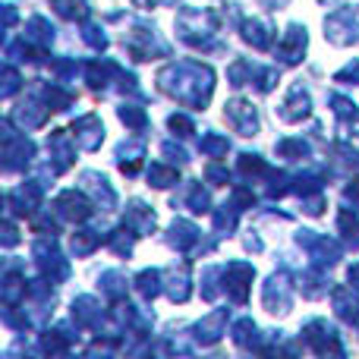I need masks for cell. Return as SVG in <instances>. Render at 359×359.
I'll return each mask as SVG.
<instances>
[{
	"label": "cell",
	"mask_w": 359,
	"mask_h": 359,
	"mask_svg": "<svg viewBox=\"0 0 359 359\" xmlns=\"http://www.w3.org/2000/svg\"><path fill=\"white\" fill-rule=\"evenodd\" d=\"M158 88L177 104L192 107V111H205L215 95V69L208 63L198 60H177L158 73Z\"/></svg>",
	"instance_id": "obj_1"
},
{
	"label": "cell",
	"mask_w": 359,
	"mask_h": 359,
	"mask_svg": "<svg viewBox=\"0 0 359 359\" xmlns=\"http://www.w3.org/2000/svg\"><path fill=\"white\" fill-rule=\"evenodd\" d=\"M76 95L67 88V82H44V79H32L25 88V98L19 101V107L10 114V120L19 126L22 133L38 130L48 123L50 114H60L67 107H73Z\"/></svg>",
	"instance_id": "obj_2"
},
{
	"label": "cell",
	"mask_w": 359,
	"mask_h": 359,
	"mask_svg": "<svg viewBox=\"0 0 359 359\" xmlns=\"http://www.w3.org/2000/svg\"><path fill=\"white\" fill-rule=\"evenodd\" d=\"M221 32V16L208 6H183L177 13V38L196 50H224V41L217 38Z\"/></svg>",
	"instance_id": "obj_3"
},
{
	"label": "cell",
	"mask_w": 359,
	"mask_h": 359,
	"mask_svg": "<svg viewBox=\"0 0 359 359\" xmlns=\"http://www.w3.org/2000/svg\"><path fill=\"white\" fill-rule=\"evenodd\" d=\"M123 48L133 60H158V57H170V44L161 38V32L145 19H133L130 29L123 32Z\"/></svg>",
	"instance_id": "obj_4"
},
{
	"label": "cell",
	"mask_w": 359,
	"mask_h": 359,
	"mask_svg": "<svg viewBox=\"0 0 359 359\" xmlns=\"http://www.w3.org/2000/svg\"><path fill=\"white\" fill-rule=\"evenodd\" d=\"M82 76H86V82L95 88V92H111V88H117V92L139 95L136 76L126 73V69L120 67L117 60H111V57H101V60L82 63Z\"/></svg>",
	"instance_id": "obj_5"
},
{
	"label": "cell",
	"mask_w": 359,
	"mask_h": 359,
	"mask_svg": "<svg viewBox=\"0 0 359 359\" xmlns=\"http://www.w3.org/2000/svg\"><path fill=\"white\" fill-rule=\"evenodd\" d=\"M278 79H280L278 69H271V67H259V63L246 60V57H236V60L230 63V69H227V82H230L233 88L252 86L255 92H262V95L271 92V88L278 86Z\"/></svg>",
	"instance_id": "obj_6"
},
{
	"label": "cell",
	"mask_w": 359,
	"mask_h": 359,
	"mask_svg": "<svg viewBox=\"0 0 359 359\" xmlns=\"http://www.w3.org/2000/svg\"><path fill=\"white\" fill-rule=\"evenodd\" d=\"M32 259H35V268L41 278H48L50 284H63L69 278V262L63 259L60 246H57L54 236H41L32 246Z\"/></svg>",
	"instance_id": "obj_7"
},
{
	"label": "cell",
	"mask_w": 359,
	"mask_h": 359,
	"mask_svg": "<svg viewBox=\"0 0 359 359\" xmlns=\"http://www.w3.org/2000/svg\"><path fill=\"white\" fill-rule=\"evenodd\" d=\"M0 136H4V174H19L35 161V142L29 136H19L13 130V120H4Z\"/></svg>",
	"instance_id": "obj_8"
},
{
	"label": "cell",
	"mask_w": 359,
	"mask_h": 359,
	"mask_svg": "<svg viewBox=\"0 0 359 359\" xmlns=\"http://www.w3.org/2000/svg\"><path fill=\"white\" fill-rule=\"evenodd\" d=\"M325 38L331 44H337V48L359 44V4L337 6L334 13H328V19H325Z\"/></svg>",
	"instance_id": "obj_9"
},
{
	"label": "cell",
	"mask_w": 359,
	"mask_h": 359,
	"mask_svg": "<svg viewBox=\"0 0 359 359\" xmlns=\"http://www.w3.org/2000/svg\"><path fill=\"white\" fill-rule=\"evenodd\" d=\"M297 243L312 259V265H318V268H334L344 255V243L331 240V236H325V233H316V230H299Z\"/></svg>",
	"instance_id": "obj_10"
},
{
	"label": "cell",
	"mask_w": 359,
	"mask_h": 359,
	"mask_svg": "<svg viewBox=\"0 0 359 359\" xmlns=\"http://www.w3.org/2000/svg\"><path fill=\"white\" fill-rule=\"evenodd\" d=\"M252 280H255V265L252 262L233 259L224 265V293L230 297V303L246 306L249 293H252Z\"/></svg>",
	"instance_id": "obj_11"
},
{
	"label": "cell",
	"mask_w": 359,
	"mask_h": 359,
	"mask_svg": "<svg viewBox=\"0 0 359 359\" xmlns=\"http://www.w3.org/2000/svg\"><path fill=\"white\" fill-rule=\"evenodd\" d=\"M303 341L309 344L312 353L318 356H344V344H341V334H337L334 325H328L325 318H312V322L303 325Z\"/></svg>",
	"instance_id": "obj_12"
},
{
	"label": "cell",
	"mask_w": 359,
	"mask_h": 359,
	"mask_svg": "<svg viewBox=\"0 0 359 359\" xmlns=\"http://www.w3.org/2000/svg\"><path fill=\"white\" fill-rule=\"evenodd\" d=\"M95 208H98V205H95V198L86 196V189H63L60 196L54 198V205H50V211H54V215L60 217L63 224H82V221H88Z\"/></svg>",
	"instance_id": "obj_13"
},
{
	"label": "cell",
	"mask_w": 359,
	"mask_h": 359,
	"mask_svg": "<svg viewBox=\"0 0 359 359\" xmlns=\"http://www.w3.org/2000/svg\"><path fill=\"white\" fill-rule=\"evenodd\" d=\"M262 303H265V309L271 312V316H287V312L293 309V280H290V274H287V268L274 271L271 278L265 280V287H262Z\"/></svg>",
	"instance_id": "obj_14"
},
{
	"label": "cell",
	"mask_w": 359,
	"mask_h": 359,
	"mask_svg": "<svg viewBox=\"0 0 359 359\" xmlns=\"http://www.w3.org/2000/svg\"><path fill=\"white\" fill-rule=\"evenodd\" d=\"M41 196H44V186L38 180H29L22 186H13L6 192V215H19V217H32L38 208H41Z\"/></svg>",
	"instance_id": "obj_15"
},
{
	"label": "cell",
	"mask_w": 359,
	"mask_h": 359,
	"mask_svg": "<svg viewBox=\"0 0 359 359\" xmlns=\"http://www.w3.org/2000/svg\"><path fill=\"white\" fill-rule=\"evenodd\" d=\"M306 48H309V32H306V25L293 22V25H287V32H284V38H280L274 57H278L280 67H297V63H303Z\"/></svg>",
	"instance_id": "obj_16"
},
{
	"label": "cell",
	"mask_w": 359,
	"mask_h": 359,
	"mask_svg": "<svg viewBox=\"0 0 359 359\" xmlns=\"http://www.w3.org/2000/svg\"><path fill=\"white\" fill-rule=\"evenodd\" d=\"M69 316H73L76 331H95V334H101V328H104V306L95 297H88V293L73 299Z\"/></svg>",
	"instance_id": "obj_17"
},
{
	"label": "cell",
	"mask_w": 359,
	"mask_h": 359,
	"mask_svg": "<svg viewBox=\"0 0 359 359\" xmlns=\"http://www.w3.org/2000/svg\"><path fill=\"white\" fill-rule=\"evenodd\" d=\"M309 114H312L309 88H306L303 82H293V86L287 88V98L280 101V107H278V117L284 120V123H303Z\"/></svg>",
	"instance_id": "obj_18"
},
{
	"label": "cell",
	"mask_w": 359,
	"mask_h": 359,
	"mask_svg": "<svg viewBox=\"0 0 359 359\" xmlns=\"http://www.w3.org/2000/svg\"><path fill=\"white\" fill-rule=\"evenodd\" d=\"M168 246L177 249L180 255H192V252H198V249H202V252L211 249V246H202V230L192 221H183V217H177L168 227Z\"/></svg>",
	"instance_id": "obj_19"
},
{
	"label": "cell",
	"mask_w": 359,
	"mask_h": 359,
	"mask_svg": "<svg viewBox=\"0 0 359 359\" xmlns=\"http://www.w3.org/2000/svg\"><path fill=\"white\" fill-rule=\"evenodd\" d=\"M224 117L233 126V133H240V136H246V139L259 133V111H255L252 101H246V98L227 101V104H224Z\"/></svg>",
	"instance_id": "obj_20"
},
{
	"label": "cell",
	"mask_w": 359,
	"mask_h": 359,
	"mask_svg": "<svg viewBox=\"0 0 359 359\" xmlns=\"http://www.w3.org/2000/svg\"><path fill=\"white\" fill-rule=\"evenodd\" d=\"M73 139L82 151H98L104 142V123L98 114H82L73 120Z\"/></svg>",
	"instance_id": "obj_21"
},
{
	"label": "cell",
	"mask_w": 359,
	"mask_h": 359,
	"mask_svg": "<svg viewBox=\"0 0 359 359\" xmlns=\"http://www.w3.org/2000/svg\"><path fill=\"white\" fill-rule=\"evenodd\" d=\"M227 318H230V309L208 312L202 322L192 325V341L202 344V347H211V344H217L224 334H227Z\"/></svg>",
	"instance_id": "obj_22"
},
{
	"label": "cell",
	"mask_w": 359,
	"mask_h": 359,
	"mask_svg": "<svg viewBox=\"0 0 359 359\" xmlns=\"http://www.w3.org/2000/svg\"><path fill=\"white\" fill-rule=\"evenodd\" d=\"M82 189L95 198V205H98L101 211L117 208V192H114V186L107 183V177L98 174V170H86V174H82Z\"/></svg>",
	"instance_id": "obj_23"
},
{
	"label": "cell",
	"mask_w": 359,
	"mask_h": 359,
	"mask_svg": "<svg viewBox=\"0 0 359 359\" xmlns=\"http://www.w3.org/2000/svg\"><path fill=\"white\" fill-rule=\"evenodd\" d=\"M48 151H50V164L57 168V174H67L76 161V145L69 139V133L63 130H54L48 136Z\"/></svg>",
	"instance_id": "obj_24"
},
{
	"label": "cell",
	"mask_w": 359,
	"mask_h": 359,
	"mask_svg": "<svg viewBox=\"0 0 359 359\" xmlns=\"http://www.w3.org/2000/svg\"><path fill=\"white\" fill-rule=\"evenodd\" d=\"M240 35L246 44H252L255 50H268L274 44V25L265 22V19L252 16V19H240Z\"/></svg>",
	"instance_id": "obj_25"
},
{
	"label": "cell",
	"mask_w": 359,
	"mask_h": 359,
	"mask_svg": "<svg viewBox=\"0 0 359 359\" xmlns=\"http://www.w3.org/2000/svg\"><path fill=\"white\" fill-rule=\"evenodd\" d=\"M174 208H186V211H192V215H205V211H211L208 189H205L198 180H189V183H183L180 196H174Z\"/></svg>",
	"instance_id": "obj_26"
},
{
	"label": "cell",
	"mask_w": 359,
	"mask_h": 359,
	"mask_svg": "<svg viewBox=\"0 0 359 359\" xmlns=\"http://www.w3.org/2000/svg\"><path fill=\"white\" fill-rule=\"evenodd\" d=\"M164 293L170 303H186L192 293V278H189V265H174L164 271Z\"/></svg>",
	"instance_id": "obj_27"
},
{
	"label": "cell",
	"mask_w": 359,
	"mask_h": 359,
	"mask_svg": "<svg viewBox=\"0 0 359 359\" xmlns=\"http://www.w3.org/2000/svg\"><path fill=\"white\" fill-rule=\"evenodd\" d=\"M331 306H334V316L347 325H359V297L356 287H334L331 290Z\"/></svg>",
	"instance_id": "obj_28"
},
{
	"label": "cell",
	"mask_w": 359,
	"mask_h": 359,
	"mask_svg": "<svg viewBox=\"0 0 359 359\" xmlns=\"http://www.w3.org/2000/svg\"><path fill=\"white\" fill-rule=\"evenodd\" d=\"M114 158H117L120 174L136 177L139 168H142V161H145V142L142 139H126V142L117 145V155Z\"/></svg>",
	"instance_id": "obj_29"
},
{
	"label": "cell",
	"mask_w": 359,
	"mask_h": 359,
	"mask_svg": "<svg viewBox=\"0 0 359 359\" xmlns=\"http://www.w3.org/2000/svg\"><path fill=\"white\" fill-rule=\"evenodd\" d=\"M25 290H29V280H25V274L19 271V265H6L4 287H0V293H4V306H19L25 299Z\"/></svg>",
	"instance_id": "obj_30"
},
{
	"label": "cell",
	"mask_w": 359,
	"mask_h": 359,
	"mask_svg": "<svg viewBox=\"0 0 359 359\" xmlns=\"http://www.w3.org/2000/svg\"><path fill=\"white\" fill-rule=\"evenodd\" d=\"M22 32H25V35H22L25 41L35 44V48L41 50V54H48V48L54 44V38H57V35H54L57 29H54V25H50L44 16H32L29 22H25V29H22Z\"/></svg>",
	"instance_id": "obj_31"
},
{
	"label": "cell",
	"mask_w": 359,
	"mask_h": 359,
	"mask_svg": "<svg viewBox=\"0 0 359 359\" xmlns=\"http://www.w3.org/2000/svg\"><path fill=\"white\" fill-rule=\"evenodd\" d=\"M230 337H233V344L240 350H255V353H262V347H265V344H262V331L252 318H240V322H233Z\"/></svg>",
	"instance_id": "obj_32"
},
{
	"label": "cell",
	"mask_w": 359,
	"mask_h": 359,
	"mask_svg": "<svg viewBox=\"0 0 359 359\" xmlns=\"http://www.w3.org/2000/svg\"><path fill=\"white\" fill-rule=\"evenodd\" d=\"M123 221L130 224L139 236H145V233H151V230H155V211H151L142 198H133V202L126 205V217H123Z\"/></svg>",
	"instance_id": "obj_33"
},
{
	"label": "cell",
	"mask_w": 359,
	"mask_h": 359,
	"mask_svg": "<svg viewBox=\"0 0 359 359\" xmlns=\"http://www.w3.org/2000/svg\"><path fill=\"white\" fill-rule=\"evenodd\" d=\"M328 287H331V280L325 278V268L312 265L306 271H299V290H303L306 299H322L328 293Z\"/></svg>",
	"instance_id": "obj_34"
},
{
	"label": "cell",
	"mask_w": 359,
	"mask_h": 359,
	"mask_svg": "<svg viewBox=\"0 0 359 359\" xmlns=\"http://www.w3.org/2000/svg\"><path fill=\"white\" fill-rule=\"evenodd\" d=\"M136 230L130 227V224H120V227H114L111 233L104 236V243H107V249H111L114 255H120V259H130L133 255V243H136Z\"/></svg>",
	"instance_id": "obj_35"
},
{
	"label": "cell",
	"mask_w": 359,
	"mask_h": 359,
	"mask_svg": "<svg viewBox=\"0 0 359 359\" xmlns=\"http://www.w3.org/2000/svg\"><path fill=\"white\" fill-rule=\"evenodd\" d=\"M133 287H136V293L145 299V303H151L158 293H164V271H158V268H145V271L136 274Z\"/></svg>",
	"instance_id": "obj_36"
},
{
	"label": "cell",
	"mask_w": 359,
	"mask_h": 359,
	"mask_svg": "<svg viewBox=\"0 0 359 359\" xmlns=\"http://www.w3.org/2000/svg\"><path fill=\"white\" fill-rule=\"evenodd\" d=\"M73 344H76V334H69V328H54V331H44L41 334L38 350H41V353H50V356H60V353H69Z\"/></svg>",
	"instance_id": "obj_37"
},
{
	"label": "cell",
	"mask_w": 359,
	"mask_h": 359,
	"mask_svg": "<svg viewBox=\"0 0 359 359\" xmlns=\"http://www.w3.org/2000/svg\"><path fill=\"white\" fill-rule=\"evenodd\" d=\"M337 230H341V236H344V246L359 249V211L356 208L344 205V208L337 211Z\"/></svg>",
	"instance_id": "obj_38"
},
{
	"label": "cell",
	"mask_w": 359,
	"mask_h": 359,
	"mask_svg": "<svg viewBox=\"0 0 359 359\" xmlns=\"http://www.w3.org/2000/svg\"><path fill=\"white\" fill-rule=\"evenodd\" d=\"M274 151H278V158H284V161H309L312 158V145L306 142L303 136L280 139V142L274 145Z\"/></svg>",
	"instance_id": "obj_39"
},
{
	"label": "cell",
	"mask_w": 359,
	"mask_h": 359,
	"mask_svg": "<svg viewBox=\"0 0 359 359\" xmlns=\"http://www.w3.org/2000/svg\"><path fill=\"white\" fill-rule=\"evenodd\" d=\"M98 287H101V293H104L111 303H117V299H126V290H130V280H126V274L123 271H101V278H98Z\"/></svg>",
	"instance_id": "obj_40"
},
{
	"label": "cell",
	"mask_w": 359,
	"mask_h": 359,
	"mask_svg": "<svg viewBox=\"0 0 359 359\" xmlns=\"http://www.w3.org/2000/svg\"><path fill=\"white\" fill-rule=\"evenodd\" d=\"M240 211H243V208H240V202H236V198L230 196V202H224L221 208H217L215 215H211V217H215V230H217V236H230V233H233Z\"/></svg>",
	"instance_id": "obj_41"
},
{
	"label": "cell",
	"mask_w": 359,
	"mask_h": 359,
	"mask_svg": "<svg viewBox=\"0 0 359 359\" xmlns=\"http://www.w3.org/2000/svg\"><path fill=\"white\" fill-rule=\"evenodd\" d=\"M117 117H120V123H123L130 133H145V130H149V114H145L142 104H120L117 107Z\"/></svg>",
	"instance_id": "obj_42"
},
{
	"label": "cell",
	"mask_w": 359,
	"mask_h": 359,
	"mask_svg": "<svg viewBox=\"0 0 359 359\" xmlns=\"http://www.w3.org/2000/svg\"><path fill=\"white\" fill-rule=\"evenodd\" d=\"M98 246H101V230H76L73 240H69V249H73L76 259L92 255Z\"/></svg>",
	"instance_id": "obj_43"
},
{
	"label": "cell",
	"mask_w": 359,
	"mask_h": 359,
	"mask_svg": "<svg viewBox=\"0 0 359 359\" xmlns=\"http://www.w3.org/2000/svg\"><path fill=\"white\" fill-rule=\"evenodd\" d=\"M221 278H224V265H208L202 271V299L205 303H217V297L224 293V284H217Z\"/></svg>",
	"instance_id": "obj_44"
},
{
	"label": "cell",
	"mask_w": 359,
	"mask_h": 359,
	"mask_svg": "<svg viewBox=\"0 0 359 359\" xmlns=\"http://www.w3.org/2000/svg\"><path fill=\"white\" fill-rule=\"evenodd\" d=\"M50 10L67 22H86L88 16V4L86 0H50Z\"/></svg>",
	"instance_id": "obj_45"
},
{
	"label": "cell",
	"mask_w": 359,
	"mask_h": 359,
	"mask_svg": "<svg viewBox=\"0 0 359 359\" xmlns=\"http://www.w3.org/2000/svg\"><path fill=\"white\" fill-rule=\"evenodd\" d=\"M328 104H331V111H334V117L341 120L344 126H353V123H359V107H356L350 98H344V95L331 92V95H328Z\"/></svg>",
	"instance_id": "obj_46"
},
{
	"label": "cell",
	"mask_w": 359,
	"mask_h": 359,
	"mask_svg": "<svg viewBox=\"0 0 359 359\" xmlns=\"http://www.w3.org/2000/svg\"><path fill=\"white\" fill-rule=\"evenodd\" d=\"M180 183V174H177V164H161L155 161L149 168V186L155 189H168V186H177Z\"/></svg>",
	"instance_id": "obj_47"
},
{
	"label": "cell",
	"mask_w": 359,
	"mask_h": 359,
	"mask_svg": "<svg viewBox=\"0 0 359 359\" xmlns=\"http://www.w3.org/2000/svg\"><path fill=\"white\" fill-rule=\"evenodd\" d=\"M198 149H202L205 158H224L230 151V139L221 136V133H205V136L198 139Z\"/></svg>",
	"instance_id": "obj_48"
},
{
	"label": "cell",
	"mask_w": 359,
	"mask_h": 359,
	"mask_svg": "<svg viewBox=\"0 0 359 359\" xmlns=\"http://www.w3.org/2000/svg\"><path fill=\"white\" fill-rule=\"evenodd\" d=\"M48 67H50V73H54L57 82H73L76 73H79V63L63 60V57H48Z\"/></svg>",
	"instance_id": "obj_49"
},
{
	"label": "cell",
	"mask_w": 359,
	"mask_h": 359,
	"mask_svg": "<svg viewBox=\"0 0 359 359\" xmlns=\"http://www.w3.org/2000/svg\"><path fill=\"white\" fill-rule=\"evenodd\" d=\"M82 41L88 44L92 50H104L107 48V35L98 22H82Z\"/></svg>",
	"instance_id": "obj_50"
},
{
	"label": "cell",
	"mask_w": 359,
	"mask_h": 359,
	"mask_svg": "<svg viewBox=\"0 0 359 359\" xmlns=\"http://www.w3.org/2000/svg\"><path fill=\"white\" fill-rule=\"evenodd\" d=\"M19 86H22V79H19L16 67L6 60V67H4V86H0V98H13V95L19 92Z\"/></svg>",
	"instance_id": "obj_51"
},
{
	"label": "cell",
	"mask_w": 359,
	"mask_h": 359,
	"mask_svg": "<svg viewBox=\"0 0 359 359\" xmlns=\"http://www.w3.org/2000/svg\"><path fill=\"white\" fill-rule=\"evenodd\" d=\"M168 126L177 133L180 139H186V136H192V133H196V126H192V120L186 117V114H170V117H168Z\"/></svg>",
	"instance_id": "obj_52"
},
{
	"label": "cell",
	"mask_w": 359,
	"mask_h": 359,
	"mask_svg": "<svg viewBox=\"0 0 359 359\" xmlns=\"http://www.w3.org/2000/svg\"><path fill=\"white\" fill-rule=\"evenodd\" d=\"M334 82H341V86H356L359 88V60H350L347 67H341L334 73Z\"/></svg>",
	"instance_id": "obj_53"
},
{
	"label": "cell",
	"mask_w": 359,
	"mask_h": 359,
	"mask_svg": "<svg viewBox=\"0 0 359 359\" xmlns=\"http://www.w3.org/2000/svg\"><path fill=\"white\" fill-rule=\"evenodd\" d=\"M161 155L168 158L170 164H189V161H192L189 151H186L183 145H177V142H164V145H161Z\"/></svg>",
	"instance_id": "obj_54"
},
{
	"label": "cell",
	"mask_w": 359,
	"mask_h": 359,
	"mask_svg": "<svg viewBox=\"0 0 359 359\" xmlns=\"http://www.w3.org/2000/svg\"><path fill=\"white\" fill-rule=\"evenodd\" d=\"M205 180L215 186H227L230 174H227V168H221V164H208V168H205Z\"/></svg>",
	"instance_id": "obj_55"
},
{
	"label": "cell",
	"mask_w": 359,
	"mask_h": 359,
	"mask_svg": "<svg viewBox=\"0 0 359 359\" xmlns=\"http://www.w3.org/2000/svg\"><path fill=\"white\" fill-rule=\"evenodd\" d=\"M16 240H19V233H16V227H13V221L6 217V224H4V246H16Z\"/></svg>",
	"instance_id": "obj_56"
},
{
	"label": "cell",
	"mask_w": 359,
	"mask_h": 359,
	"mask_svg": "<svg viewBox=\"0 0 359 359\" xmlns=\"http://www.w3.org/2000/svg\"><path fill=\"white\" fill-rule=\"evenodd\" d=\"M13 25H16V10L6 4V6H4V32H10Z\"/></svg>",
	"instance_id": "obj_57"
},
{
	"label": "cell",
	"mask_w": 359,
	"mask_h": 359,
	"mask_svg": "<svg viewBox=\"0 0 359 359\" xmlns=\"http://www.w3.org/2000/svg\"><path fill=\"white\" fill-rule=\"evenodd\" d=\"M136 6H142V10H151V6H170L177 4V0H133Z\"/></svg>",
	"instance_id": "obj_58"
},
{
	"label": "cell",
	"mask_w": 359,
	"mask_h": 359,
	"mask_svg": "<svg viewBox=\"0 0 359 359\" xmlns=\"http://www.w3.org/2000/svg\"><path fill=\"white\" fill-rule=\"evenodd\" d=\"M246 249H252V252H262V240H259V233H255V230H249V236H246Z\"/></svg>",
	"instance_id": "obj_59"
},
{
	"label": "cell",
	"mask_w": 359,
	"mask_h": 359,
	"mask_svg": "<svg viewBox=\"0 0 359 359\" xmlns=\"http://www.w3.org/2000/svg\"><path fill=\"white\" fill-rule=\"evenodd\" d=\"M259 4L265 6V10H280V6H287L290 0H259Z\"/></svg>",
	"instance_id": "obj_60"
},
{
	"label": "cell",
	"mask_w": 359,
	"mask_h": 359,
	"mask_svg": "<svg viewBox=\"0 0 359 359\" xmlns=\"http://www.w3.org/2000/svg\"><path fill=\"white\" fill-rule=\"evenodd\" d=\"M347 278H350V284H353L356 290H359V262H356L353 268H350V274H347Z\"/></svg>",
	"instance_id": "obj_61"
},
{
	"label": "cell",
	"mask_w": 359,
	"mask_h": 359,
	"mask_svg": "<svg viewBox=\"0 0 359 359\" xmlns=\"http://www.w3.org/2000/svg\"><path fill=\"white\" fill-rule=\"evenodd\" d=\"M322 4H334V0H322Z\"/></svg>",
	"instance_id": "obj_62"
},
{
	"label": "cell",
	"mask_w": 359,
	"mask_h": 359,
	"mask_svg": "<svg viewBox=\"0 0 359 359\" xmlns=\"http://www.w3.org/2000/svg\"><path fill=\"white\" fill-rule=\"evenodd\" d=\"M353 133H356V136H359V126H356V130H353Z\"/></svg>",
	"instance_id": "obj_63"
}]
</instances>
